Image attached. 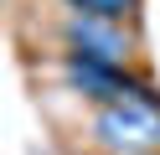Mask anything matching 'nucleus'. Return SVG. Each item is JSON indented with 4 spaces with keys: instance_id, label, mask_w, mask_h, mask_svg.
Masks as SVG:
<instances>
[{
    "instance_id": "1",
    "label": "nucleus",
    "mask_w": 160,
    "mask_h": 155,
    "mask_svg": "<svg viewBox=\"0 0 160 155\" xmlns=\"http://www.w3.org/2000/svg\"><path fill=\"white\" fill-rule=\"evenodd\" d=\"M88 134L103 155H160V93H155V83L145 93L98 103Z\"/></svg>"
},
{
    "instance_id": "4",
    "label": "nucleus",
    "mask_w": 160,
    "mask_h": 155,
    "mask_svg": "<svg viewBox=\"0 0 160 155\" xmlns=\"http://www.w3.org/2000/svg\"><path fill=\"white\" fill-rule=\"evenodd\" d=\"M72 16H93V21H124V26H134L139 16V0H62Z\"/></svg>"
},
{
    "instance_id": "2",
    "label": "nucleus",
    "mask_w": 160,
    "mask_h": 155,
    "mask_svg": "<svg viewBox=\"0 0 160 155\" xmlns=\"http://www.w3.org/2000/svg\"><path fill=\"white\" fill-rule=\"evenodd\" d=\"M62 78H67L72 93H83V98H93V103H114V98H129V93L150 88L124 62H98V57H78V52H62Z\"/></svg>"
},
{
    "instance_id": "3",
    "label": "nucleus",
    "mask_w": 160,
    "mask_h": 155,
    "mask_svg": "<svg viewBox=\"0 0 160 155\" xmlns=\"http://www.w3.org/2000/svg\"><path fill=\"white\" fill-rule=\"evenodd\" d=\"M62 47L78 52V57H98V62H124L134 57V26H124V21H93V16H72L67 10L62 21Z\"/></svg>"
}]
</instances>
